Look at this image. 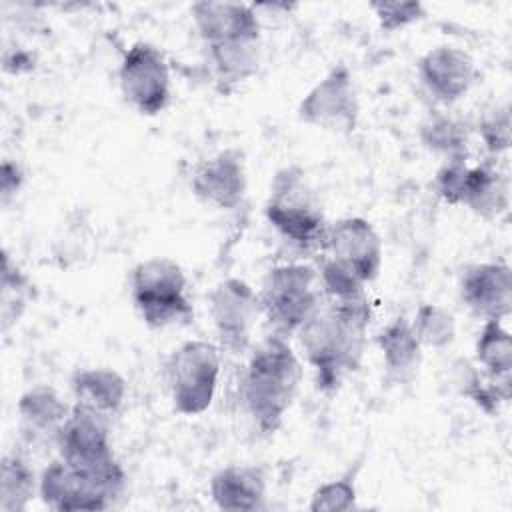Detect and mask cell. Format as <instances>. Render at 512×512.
Segmentation results:
<instances>
[{"label": "cell", "mask_w": 512, "mask_h": 512, "mask_svg": "<svg viewBox=\"0 0 512 512\" xmlns=\"http://www.w3.org/2000/svg\"><path fill=\"white\" fill-rule=\"evenodd\" d=\"M410 322L422 348L444 350L456 340V320L452 312L440 304H420Z\"/></svg>", "instance_id": "29"}, {"label": "cell", "mask_w": 512, "mask_h": 512, "mask_svg": "<svg viewBox=\"0 0 512 512\" xmlns=\"http://www.w3.org/2000/svg\"><path fill=\"white\" fill-rule=\"evenodd\" d=\"M208 312L220 350L234 356L250 352L254 328L262 316L258 290L242 278L228 276L210 290Z\"/></svg>", "instance_id": "11"}, {"label": "cell", "mask_w": 512, "mask_h": 512, "mask_svg": "<svg viewBox=\"0 0 512 512\" xmlns=\"http://www.w3.org/2000/svg\"><path fill=\"white\" fill-rule=\"evenodd\" d=\"M130 300L140 320L152 330L186 326L194 320L188 278L182 266L168 256H152L132 268Z\"/></svg>", "instance_id": "4"}, {"label": "cell", "mask_w": 512, "mask_h": 512, "mask_svg": "<svg viewBox=\"0 0 512 512\" xmlns=\"http://www.w3.org/2000/svg\"><path fill=\"white\" fill-rule=\"evenodd\" d=\"M296 116L300 122L322 132L346 136L358 128L360 98L352 70L334 64L298 102Z\"/></svg>", "instance_id": "9"}, {"label": "cell", "mask_w": 512, "mask_h": 512, "mask_svg": "<svg viewBox=\"0 0 512 512\" xmlns=\"http://www.w3.org/2000/svg\"><path fill=\"white\" fill-rule=\"evenodd\" d=\"M16 410L22 430L30 438H50L54 442V436L70 414L72 406L62 400L54 386L34 384L20 394Z\"/></svg>", "instance_id": "21"}, {"label": "cell", "mask_w": 512, "mask_h": 512, "mask_svg": "<svg viewBox=\"0 0 512 512\" xmlns=\"http://www.w3.org/2000/svg\"><path fill=\"white\" fill-rule=\"evenodd\" d=\"M266 474L254 464H230L210 478V496L216 508L254 512L266 506Z\"/></svg>", "instance_id": "18"}, {"label": "cell", "mask_w": 512, "mask_h": 512, "mask_svg": "<svg viewBox=\"0 0 512 512\" xmlns=\"http://www.w3.org/2000/svg\"><path fill=\"white\" fill-rule=\"evenodd\" d=\"M370 320L372 306L368 294L324 298L296 332L302 358L312 368L320 392H338L344 380L360 368Z\"/></svg>", "instance_id": "1"}, {"label": "cell", "mask_w": 512, "mask_h": 512, "mask_svg": "<svg viewBox=\"0 0 512 512\" xmlns=\"http://www.w3.org/2000/svg\"><path fill=\"white\" fill-rule=\"evenodd\" d=\"M70 390L74 404L112 418L122 410L128 386L124 376L114 368L86 366L72 372Z\"/></svg>", "instance_id": "20"}, {"label": "cell", "mask_w": 512, "mask_h": 512, "mask_svg": "<svg viewBox=\"0 0 512 512\" xmlns=\"http://www.w3.org/2000/svg\"><path fill=\"white\" fill-rule=\"evenodd\" d=\"M58 456L82 470L120 466L110 440V418L72 402V410L54 436Z\"/></svg>", "instance_id": "12"}, {"label": "cell", "mask_w": 512, "mask_h": 512, "mask_svg": "<svg viewBox=\"0 0 512 512\" xmlns=\"http://www.w3.org/2000/svg\"><path fill=\"white\" fill-rule=\"evenodd\" d=\"M436 194L450 206H464L482 220L500 218L510 206L508 176L486 160L468 164V158L444 160L434 174Z\"/></svg>", "instance_id": "7"}, {"label": "cell", "mask_w": 512, "mask_h": 512, "mask_svg": "<svg viewBox=\"0 0 512 512\" xmlns=\"http://www.w3.org/2000/svg\"><path fill=\"white\" fill-rule=\"evenodd\" d=\"M476 132L486 148V152L496 158L510 148V106L494 104L492 108L484 110L476 124Z\"/></svg>", "instance_id": "30"}, {"label": "cell", "mask_w": 512, "mask_h": 512, "mask_svg": "<svg viewBox=\"0 0 512 512\" xmlns=\"http://www.w3.org/2000/svg\"><path fill=\"white\" fill-rule=\"evenodd\" d=\"M368 8L374 12L380 30L384 32H398L404 30L420 20L426 18V6L418 0H408V2H370Z\"/></svg>", "instance_id": "31"}, {"label": "cell", "mask_w": 512, "mask_h": 512, "mask_svg": "<svg viewBox=\"0 0 512 512\" xmlns=\"http://www.w3.org/2000/svg\"><path fill=\"white\" fill-rule=\"evenodd\" d=\"M416 72L428 96L440 106L462 100L478 76L474 58L454 44H438L426 50L416 62Z\"/></svg>", "instance_id": "15"}, {"label": "cell", "mask_w": 512, "mask_h": 512, "mask_svg": "<svg viewBox=\"0 0 512 512\" xmlns=\"http://www.w3.org/2000/svg\"><path fill=\"white\" fill-rule=\"evenodd\" d=\"M126 484L128 476L122 464L112 470H82L58 456L40 472L38 496L50 510L96 512L116 506Z\"/></svg>", "instance_id": "6"}, {"label": "cell", "mask_w": 512, "mask_h": 512, "mask_svg": "<svg viewBox=\"0 0 512 512\" xmlns=\"http://www.w3.org/2000/svg\"><path fill=\"white\" fill-rule=\"evenodd\" d=\"M118 86L124 102L138 114L164 112L172 96L170 64L164 52L146 40L130 44L118 66Z\"/></svg>", "instance_id": "10"}, {"label": "cell", "mask_w": 512, "mask_h": 512, "mask_svg": "<svg viewBox=\"0 0 512 512\" xmlns=\"http://www.w3.org/2000/svg\"><path fill=\"white\" fill-rule=\"evenodd\" d=\"M208 54V64L212 66L216 82L230 90L260 70L262 44L260 40H234L204 46Z\"/></svg>", "instance_id": "22"}, {"label": "cell", "mask_w": 512, "mask_h": 512, "mask_svg": "<svg viewBox=\"0 0 512 512\" xmlns=\"http://www.w3.org/2000/svg\"><path fill=\"white\" fill-rule=\"evenodd\" d=\"M34 294L36 290L32 280L26 276V272H22V268L4 248L0 268V318L4 332L22 318L26 308L32 304Z\"/></svg>", "instance_id": "27"}, {"label": "cell", "mask_w": 512, "mask_h": 512, "mask_svg": "<svg viewBox=\"0 0 512 512\" xmlns=\"http://www.w3.org/2000/svg\"><path fill=\"white\" fill-rule=\"evenodd\" d=\"M454 382L462 396L488 416H496L512 396V384H502L488 378L476 364L458 360L454 366Z\"/></svg>", "instance_id": "26"}, {"label": "cell", "mask_w": 512, "mask_h": 512, "mask_svg": "<svg viewBox=\"0 0 512 512\" xmlns=\"http://www.w3.org/2000/svg\"><path fill=\"white\" fill-rule=\"evenodd\" d=\"M320 252L364 286L372 284L382 270L384 246L380 234L362 216H344L330 222Z\"/></svg>", "instance_id": "13"}, {"label": "cell", "mask_w": 512, "mask_h": 512, "mask_svg": "<svg viewBox=\"0 0 512 512\" xmlns=\"http://www.w3.org/2000/svg\"><path fill=\"white\" fill-rule=\"evenodd\" d=\"M190 16L204 46L234 40H260L262 24L256 4L200 0L190 6Z\"/></svg>", "instance_id": "17"}, {"label": "cell", "mask_w": 512, "mask_h": 512, "mask_svg": "<svg viewBox=\"0 0 512 512\" xmlns=\"http://www.w3.org/2000/svg\"><path fill=\"white\" fill-rule=\"evenodd\" d=\"M24 184V170L16 160L6 158L0 166V200L6 206Z\"/></svg>", "instance_id": "32"}, {"label": "cell", "mask_w": 512, "mask_h": 512, "mask_svg": "<svg viewBox=\"0 0 512 512\" xmlns=\"http://www.w3.org/2000/svg\"><path fill=\"white\" fill-rule=\"evenodd\" d=\"M474 360L488 378L512 384V336L504 320H482L474 342Z\"/></svg>", "instance_id": "23"}, {"label": "cell", "mask_w": 512, "mask_h": 512, "mask_svg": "<svg viewBox=\"0 0 512 512\" xmlns=\"http://www.w3.org/2000/svg\"><path fill=\"white\" fill-rule=\"evenodd\" d=\"M458 292L480 320H506L512 312V270L500 260L468 264L460 272Z\"/></svg>", "instance_id": "16"}, {"label": "cell", "mask_w": 512, "mask_h": 512, "mask_svg": "<svg viewBox=\"0 0 512 512\" xmlns=\"http://www.w3.org/2000/svg\"><path fill=\"white\" fill-rule=\"evenodd\" d=\"M364 458L352 462L340 476L322 482L310 494L308 510L312 512H350L358 508V474Z\"/></svg>", "instance_id": "28"}, {"label": "cell", "mask_w": 512, "mask_h": 512, "mask_svg": "<svg viewBox=\"0 0 512 512\" xmlns=\"http://www.w3.org/2000/svg\"><path fill=\"white\" fill-rule=\"evenodd\" d=\"M264 216L286 242L302 250L322 248L330 224L316 188L298 164H288L274 172Z\"/></svg>", "instance_id": "3"}, {"label": "cell", "mask_w": 512, "mask_h": 512, "mask_svg": "<svg viewBox=\"0 0 512 512\" xmlns=\"http://www.w3.org/2000/svg\"><path fill=\"white\" fill-rule=\"evenodd\" d=\"M218 378L220 346L208 340L178 344L164 364L172 408L182 416H200L212 406Z\"/></svg>", "instance_id": "8"}, {"label": "cell", "mask_w": 512, "mask_h": 512, "mask_svg": "<svg viewBox=\"0 0 512 512\" xmlns=\"http://www.w3.org/2000/svg\"><path fill=\"white\" fill-rule=\"evenodd\" d=\"M38 482L30 462L20 452H8L0 464V512H24L34 496Z\"/></svg>", "instance_id": "25"}, {"label": "cell", "mask_w": 512, "mask_h": 512, "mask_svg": "<svg viewBox=\"0 0 512 512\" xmlns=\"http://www.w3.org/2000/svg\"><path fill=\"white\" fill-rule=\"evenodd\" d=\"M192 194L218 210H234L242 204L248 190L244 152L228 146L200 160L190 176Z\"/></svg>", "instance_id": "14"}, {"label": "cell", "mask_w": 512, "mask_h": 512, "mask_svg": "<svg viewBox=\"0 0 512 512\" xmlns=\"http://www.w3.org/2000/svg\"><path fill=\"white\" fill-rule=\"evenodd\" d=\"M374 342L390 380L404 384L418 374L424 348L416 338L412 322L404 314L386 322L374 336Z\"/></svg>", "instance_id": "19"}, {"label": "cell", "mask_w": 512, "mask_h": 512, "mask_svg": "<svg viewBox=\"0 0 512 512\" xmlns=\"http://www.w3.org/2000/svg\"><path fill=\"white\" fill-rule=\"evenodd\" d=\"M302 374L300 356L288 338L270 332L250 348L240 380V400L262 436L282 426L296 400Z\"/></svg>", "instance_id": "2"}, {"label": "cell", "mask_w": 512, "mask_h": 512, "mask_svg": "<svg viewBox=\"0 0 512 512\" xmlns=\"http://www.w3.org/2000/svg\"><path fill=\"white\" fill-rule=\"evenodd\" d=\"M258 298L272 334L296 336L324 300L318 268L304 262L276 264L264 274Z\"/></svg>", "instance_id": "5"}, {"label": "cell", "mask_w": 512, "mask_h": 512, "mask_svg": "<svg viewBox=\"0 0 512 512\" xmlns=\"http://www.w3.org/2000/svg\"><path fill=\"white\" fill-rule=\"evenodd\" d=\"M420 142L426 150L444 160L468 158V126L446 112H430L418 126Z\"/></svg>", "instance_id": "24"}]
</instances>
